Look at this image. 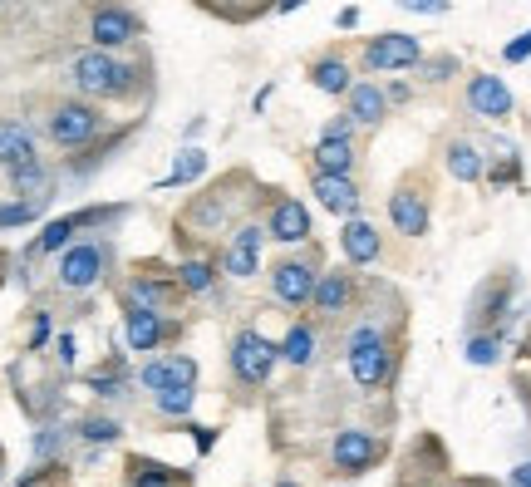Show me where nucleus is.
Returning a JSON list of instances; mask_svg holds the SVG:
<instances>
[{
  "label": "nucleus",
  "mask_w": 531,
  "mask_h": 487,
  "mask_svg": "<svg viewBox=\"0 0 531 487\" xmlns=\"http://www.w3.org/2000/svg\"><path fill=\"white\" fill-rule=\"evenodd\" d=\"M69 84L94 104H128L143 94V64L118 60V50L89 45V50L69 55Z\"/></svg>",
  "instance_id": "obj_1"
},
{
  "label": "nucleus",
  "mask_w": 531,
  "mask_h": 487,
  "mask_svg": "<svg viewBox=\"0 0 531 487\" xmlns=\"http://www.w3.org/2000/svg\"><path fill=\"white\" fill-rule=\"evenodd\" d=\"M104 109L94 104V99H55L50 104V114H45V133H50V143L55 148H89V143H99V133H104Z\"/></svg>",
  "instance_id": "obj_2"
},
{
  "label": "nucleus",
  "mask_w": 531,
  "mask_h": 487,
  "mask_svg": "<svg viewBox=\"0 0 531 487\" xmlns=\"http://www.w3.org/2000/svg\"><path fill=\"white\" fill-rule=\"evenodd\" d=\"M345 355H350V374L359 389H379L394 374V350L379 325H354L345 335Z\"/></svg>",
  "instance_id": "obj_3"
},
{
  "label": "nucleus",
  "mask_w": 531,
  "mask_h": 487,
  "mask_svg": "<svg viewBox=\"0 0 531 487\" xmlns=\"http://www.w3.org/2000/svg\"><path fill=\"white\" fill-rule=\"evenodd\" d=\"M227 360H232V374L236 384H246V389H261L276 365H281V345L276 340H266L261 330H251V325H241L232 335V350H227Z\"/></svg>",
  "instance_id": "obj_4"
},
{
  "label": "nucleus",
  "mask_w": 531,
  "mask_h": 487,
  "mask_svg": "<svg viewBox=\"0 0 531 487\" xmlns=\"http://www.w3.org/2000/svg\"><path fill=\"white\" fill-rule=\"evenodd\" d=\"M109 261H114V251L104 242H69L59 251V266H55V281L64 291H94L104 276H109Z\"/></svg>",
  "instance_id": "obj_5"
},
{
  "label": "nucleus",
  "mask_w": 531,
  "mask_h": 487,
  "mask_svg": "<svg viewBox=\"0 0 531 487\" xmlns=\"http://www.w3.org/2000/svg\"><path fill=\"white\" fill-rule=\"evenodd\" d=\"M138 35H143V20H138L128 5H114V0L94 5V15H89V40H94L99 50H128Z\"/></svg>",
  "instance_id": "obj_6"
},
{
  "label": "nucleus",
  "mask_w": 531,
  "mask_h": 487,
  "mask_svg": "<svg viewBox=\"0 0 531 487\" xmlns=\"http://www.w3.org/2000/svg\"><path fill=\"white\" fill-rule=\"evenodd\" d=\"M413 64H423V45L404 30H384L364 45V69H374V74H399Z\"/></svg>",
  "instance_id": "obj_7"
},
{
  "label": "nucleus",
  "mask_w": 531,
  "mask_h": 487,
  "mask_svg": "<svg viewBox=\"0 0 531 487\" xmlns=\"http://www.w3.org/2000/svg\"><path fill=\"white\" fill-rule=\"evenodd\" d=\"M379 458H384V443H379L369 428H340L335 443H330V463H335L340 473H350V478L379 468Z\"/></svg>",
  "instance_id": "obj_8"
},
{
  "label": "nucleus",
  "mask_w": 531,
  "mask_h": 487,
  "mask_svg": "<svg viewBox=\"0 0 531 487\" xmlns=\"http://www.w3.org/2000/svg\"><path fill=\"white\" fill-rule=\"evenodd\" d=\"M315 281H320V266L305 261V256H286V261L271 266V291H276V301L291 305V310H305V305H310Z\"/></svg>",
  "instance_id": "obj_9"
},
{
  "label": "nucleus",
  "mask_w": 531,
  "mask_h": 487,
  "mask_svg": "<svg viewBox=\"0 0 531 487\" xmlns=\"http://www.w3.org/2000/svg\"><path fill=\"white\" fill-rule=\"evenodd\" d=\"M114 217H123V207H84V212H69V217H55L40 237H35V246H30V256H50V251H64V246L74 242L84 227H99V222H114Z\"/></svg>",
  "instance_id": "obj_10"
},
{
  "label": "nucleus",
  "mask_w": 531,
  "mask_h": 487,
  "mask_svg": "<svg viewBox=\"0 0 531 487\" xmlns=\"http://www.w3.org/2000/svg\"><path fill=\"white\" fill-rule=\"evenodd\" d=\"M177 330L163 320V310H148V305H133L123 301V340L128 350L148 355V350H163V340H173Z\"/></svg>",
  "instance_id": "obj_11"
},
{
  "label": "nucleus",
  "mask_w": 531,
  "mask_h": 487,
  "mask_svg": "<svg viewBox=\"0 0 531 487\" xmlns=\"http://www.w3.org/2000/svg\"><path fill=\"white\" fill-rule=\"evenodd\" d=\"M261 246H266V227L261 222H241L232 232V242L222 251V271L232 281H251L261 271Z\"/></svg>",
  "instance_id": "obj_12"
},
{
  "label": "nucleus",
  "mask_w": 531,
  "mask_h": 487,
  "mask_svg": "<svg viewBox=\"0 0 531 487\" xmlns=\"http://www.w3.org/2000/svg\"><path fill=\"white\" fill-rule=\"evenodd\" d=\"M266 237H271V242H281V246L310 242V212H305V202H300V197H286V192H276V197H271Z\"/></svg>",
  "instance_id": "obj_13"
},
{
  "label": "nucleus",
  "mask_w": 531,
  "mask_h": 487,
  "mask_svg": "<svg viewBox=\"0 0 531 487\" xmlns=\"http://www.w3.org/2000/svg\"><path fill=\"white\" fill-rule=\"evenodd\" d=\"M354 301H359V281H354V271H345V266H335V271H320V281H315V296H310L315 315L335 320V315L354 310Z\"/></svg>",
  "instance_id": "obj_14"
},
{
  "label": "nucleus",
  "mask_w": 531,
  "mask_h": 487,
  "mask_svg": "<svg viewBox=\"0 0 531 487\" xmlns=\"http://www.w3.org/2000/svg\"><path fill=\"white\" fill-rule=\"evenodd\" d=\"M468 109L477 114V119L502 123V119H512L517 99H512V89H507L497 74H472L468 79Z\"/></svg>",
  "instance_id": "obj_15"
},
{
  "label": "nucleus",
  "mask_w": 531,
  "mask_h": 487,
  "mask_svg": "<svg viewBox=\"0 0 531 487\" xmlns=\"http://www.w3.org/2000/svg\"><path fill=\"white\" fill-rule=\"evenodd\" d=\"M310 192L325 212L335 217H359V187H354V173H310Z\"/></svg>",
  "instance_id": "obj_16"
},
{
  "label": "nucleus",
  "mask_w": 531,
  "mask_h": 487,
  "mask_svg": "<svg viewBox=\"0 0 531 487\" xmlns=\"http://www.w3.org/2000/svg\"><path fill=\"white\" fill-rule=\"evenodd\" d=\"M177 296H182V286H177V281L158 276V271H143V266H138V271L123 281V301L148 305V310H168Z\"/></svg>",
  "instance_id": "obj_17"
},
{
  "label": "nucleus",
  "mask_w": 531,
  "mask_h": 487,
  "mask_svg": "<svg viewBox=\"0 0 531 487\" xmlns=\"http://www.w3.org/2000/svg\"><path fill=\"white\" fill-rule=\"evenodd\" d=\"M389 222H394V232H404V237H423L428 232V197L418 192V187H394V197H389Z\"/></svg>",
  "instance_id": "obj_18"
},
{
  "label": "nucleus",
  "mask_w": 531,
  "mask_h": 487,
  "mask_svg": "<svg viewBox=\"0 0 531 487\" xmlns=\"http://www.w3.org/2000/svg\"><path fill=\"white\" fill-rule=\"evenodd\" d=\"M340 251H345L350 266H374L379 251H384V237H379V227H369L364 217H345V227H340Z\"/></svg>",
  "instance_id": "obj_19"
},
{
  "label": "nucleus",
  "mask_w": 531,
  "mask_h": 487,
  "mask_svg": "<svg viewBox=\"0 0 531 487\" xmlns=\"http://www.w3.org/2000/svg\"><path fill=\"white\" fill-rule=\"evenodd\" d=\"M5 178H10V192L15 197H25V202H50V168L40 163V158H30V163H20V168H5Z\"/></svg>",
  "instance_id": "obj_20"
},
{
  "label": "nucleus",
  "mask_w": 531,
  "mask_h": 487,
  "mask_svg": "<svg viewBox=\"0 0 531 487\" xmlns=\"http://www.w3.org/2000/svg\"><path fill=\"white\" fill-rule=\"evenodd\" d=\"M30 158H40L35 133L20 119H0V168H20V163H30Z\"/></svg>",
  "instance_id": "obj_21"
},
{
  "label": "nucleus",
  "mask_w": 531,
  "mask_h": 487,
  "mask_svg": "<svg viewBox=\"0 0 531 487\" xmlns=\"http://www.w3.org/2000/svg\"><path fill=\"white\" fill-rule=\"evenodd\" d=\"M345 99H350V109H345V114H350L359 128H379L384 114H389V94H384L379 84H354Z\"/></svg>",
  "instance_id": "obj_22"
},
{
  "label": "nucleus",
  "mask_w": 531,
  "mask_h": 487,
  "mask_svg": "<svg viewBox=\"0 0 531 487\" xmlns=\"http://www.w3.org/2000/svg\"><path fill=\"white\" fill-rule=\"evenodd\" d=\"M443 163H448V173H453L458 183H482V178H487V158H482V148L468 143V138H453L448 153H443Z\"/></svg>",
  "instance_id": "obj_23"
},
{
  "label": "nucleus",
  "mask_w": 531,
  "mask_h": 487,
  "mask_svg": "<svg viewBox=\"0 0 531 487\" xmlns=\"http://www.w3.org/2000/svg\"><path fill=\"white\" fill-rule=\"evenodd\" d=\"M310 84H315L320 94H330V99H345L354 89V74L340 55H320V60L310 64Z\"/></svg>",
  "instance_id": "obj_24"
},
{
  "label": "nucleus",
  "mask_w": 531,
  "mask_h": 487,
  "mask_svg": "<svg viewBox=\"0 0 531 487\" xmlns=\"http://www.w3.org/2000/svg\"><path fill=\"white\" fill-rule=\"evenodd\" d=\"M315 355H320V335H315V325H305V320H295L291 330H286V340H281V360L295 369L315 365Z\"/></svg>",
  "instance_id": "obj_25"
},
{
  "label": "nucleus",
  "mask_w": 531,
  "mask_h": 487,
  "mask_svg": "<svg viewBox=\"0 0 531 487\" xmlns=\"http://www.w3.org/2000/svg\"><path fill=\"white\" fill-rule=\"evenodd\" d=\"M354 138H320L315 143V153H310V163L320 168V173H354Z\"/></svg>",
  "instance_id": "obj_26"
},
{
  "label": "nucleus",
  "mask_w": 531,
  "mask_h": 487,
  "mask_svg": "<svg viewBox=\"0 0 531 487\" xmlns=\"http://www.w3.org/2000/svg\"><path fill=\"white\" fill-rule=\"evenodd\" d=\"M177 286H182V296H207V291L217 286V266H212L207 256H187V261L177 266Z\"/></svg>",
  "instance_id": "obj_27"
},
{
  "label": "nucleus",
  "mask_w": 531,
  "mask_h": 487,
  "mask_svg": "<svg viewBox=\"0 0 531 487\" xmlns=\"http://www.w3.org/2000/svg\"><path fill=\"white\" fill-rule=\"evenodd\" d=\"M148 399H153V409H158L163 419H187L192 404H197V384H168V389H158V394H148Z\"/></svg>",
  "instance_id": "obj_28"
},
{
  "label": "nucleus",
  "mask_w": 531,
  "mask_h": 487,
  "mask_svg": "<svg viewBox=\"0 0 531 487\" xmlns=\"http://www.w3.org/2000/svg\"><path fill=\"white\" fill-rule=\"evenodd\" d=\"M463 360L477 369H492L502 360V330H477L468 340V350H463Z\"/></svg>",
  "instance_id": "obj_29"
},
{
  "label": "nucleus",
  "mask_w": 531,
  "mask_h": 487,
  "mask_svg": "<svg viewBox=\"0 0 531 487\" xmlns=\"http://www.w3.org/2000/svg\"><path fill=\"white\" fill-rule=\"evenodd\" d=\"M202 173H207V153H202V148H182V153H177V163H173V173H168V178H163V183H158V187H182V183H197Z\"/></svg>",
  "instance_id": "obj_30"
},
{
  "label": "nucleus",
  "mask_w": 531,
  "mask_h": 487,
  "mask_svg": "<svg viewBox=\"0 0 531 487\" xmlns=\"http://www.w3.org/2000/svg\"><path fill=\"white\" fill-rule=\"evenodd\" d=\"M74 433H79L84 443H118V438H123V424H118L114 414H84V419L74 424Z\"/></svg>",
  "instance_id": "obj_31"
},
{
  "label": "nucleus",
  "mask_w": 531,
  "mask_h": 487,
  "mask_svg": "<svg viewBox=\"0 0 531 487\" xmlns=\"http://www.w3.org/2000/svg\"><path fill=\"white\" fill-rule=\"evenodd\" d=\"M128 483H133V487H168V483H173V473H168L163 463L133 458V463H128Z\"/></svg>",
  "instance_id": "obj_32"
},
{
  "label": "nucleus",
  "mask_w": 531,
  "mask_h": 487,
  "mask_svg": "<svg viewBox=\"0 0 531 487\" xmlns=\"http://www.w3.org/2000/svg\"><path fill=\"white\" fill-rule=\"evenodd\" d=\"M40 207H45V202H25V197H15V202L0 207V227H30V222L40 217Z\"/></svg>",
  "instance_id": "obj_33"
},
{
  "label": "nucleus",
  "mask_w": 531,
  "mask_h": 487,
  "mask_svg": "<svg viewBox=\"0 0 531 487\" xmlns=\"http://www.w3.org/2000/svg\"><path fill=\"white\" fill-rule=\"evenodd\" d=\"M64 438H69V428H55V424H45L40 433H35V458L40 463H50L59 448H64Z\"/></svg>",
  "instance_id": "obj_34"
},
{
  "label": "nucleus",
  "mask_w": 531,
  "mask_h": 487,
  "mask_svg": "<svg viewBox=\"0 0 531 487\" xmlns=\"http://www.w3.org/2000/svg\"><path fill=\"white\" fill-rule=\"evenodd\" d=\"M138 384H143L148 394H158V389H168V365H163V355H153V360H143V369H138Z\"/></svg>",
  "instance_id": "obj_35"
},
{
  "label": "nucleus",
  "mask_w": 531,
  "mask_h": 487,
  "mask_svg": "<svg viewBox=\"0 0 531 487\" xmlns=\"http://www.w3.org/2000/svg\"><path fill=\"white\" fill-rule=\"evenodd\" d=\"M168 365V384H197V360L192 355H163Z\"/></svg>",
  "instance_id": "obj_36"
},
{
  "label": "nucleus",
  "mask_w": 531,
  "mask_h": 487,
  "mask_svg": "<svg viewBox=\"0 0 531 487\" xmlns=\"http://www.w3.org/2000/svg\"><path fill=\"white\" fill-rule=\"evenodd\" d=\"M50 345V310H35V325H30V350H45Z\"/></svg>",
  "instance_id": "obj_37"
},
{
  "label": "nucleus",
  "mask_w": 531,
  "mask_h": 487,
  "mask_svg": "<svg viewBox=\"0 0 531 487\" xmlns=\"http://www.w3.org/2000/svg\"><path fill=\"white\" fill-rule=\"evenodd\" d=\"M453 69H458V60H448V55H443V60H423V79H428V84H443Z\"/></svg>",
  "instance_id": "obj_38"
},
{
  "label": "nucleus",
  "mask_w": 531,
  "mask_h": 487,
  "mask_svg": "<svg viewBox=\"0 0 531 487\" xmlns=\"http://www.w3.org/2000/svg\"><path fill=\"white\" fill-rule=\"evenodd\" d=\"M354 128H359V123H354L350 114H340V119H330L320 128V138H354Z\"/></svg>",
  "instance_id": "obj_39"
},
{
  "label": "nucleus",
  "mask_w": 531,
  "mask_h": 487,
  "mask_svg": "<svg viewBox=\"0 0 531 487\" xmlns=\"http://www.w3.org/2000/svg\"><path fill=\"white\" fill-rule=\"evenodd\" d=\"M502 60H507V64H522V60H531V30L522 35V40H512V45L502 50Z\"/></svg>",
  "instance_id": "obj_40"
},
{
  "label": "nucleus",
  "mask_w": 531,
  "mask_h": 487,
  "mask_svg": "<svg viewBox=\"0 0 531 487\" xmlns=\"http://www.w3.org/2000/svg\"><path fill=\"white\" fill-rule=\"evenodd\" d=\"M404 10H413V15H443L448 10V0H399Z\"/></svg>",
  "instance_id": "obj_41"
},
{
  "label": "nucleus",
  "mask_w": 531,
  "mask_h": 487,
  "mask_svg": "<svg viewBox=\"0 0 531 487\" xmlns=\"http://www.w3.org/2000/svg\"><path fill=\"white\" fill-rule=\"evenodd\" d=\"M55 355L59 365H74V335H55Z\"/></svg>",
  "instance_id": "obj_42"
},
{
  "label": "nucleus",
  "mask_w": 531,
  "mask_h": 487,
  "mask_svg": "<svg viewBox=\"0 0 531 487\" xmlns=\"http://www.w3.org/2000/svg\"><path fill=\"white\" fill-rule=\"evenodd\" d=\"M335 25H340V30H354V25H359V10H340V15H335Z\"/></svg>",
  "instance_id": "obj_43"
},
{
  "label": "nucleus",
  "mask_w": 531,
  "mask_h": 487,
  "mask_svg": "<svg viewBox=\"0 0 531 487\" xmlns=\"http://www.w3.org/2000/svg\"><path fill=\"white\" fill-rule=\"evenodd\" d=\"M512 487H531V463H522V468H512Z\"/></svg>",
  "instance_id": "obj_44"
},
{
  "label": "nucleus",
  "mask_w": 531,
  "mask_h": 487,
  "mask_svg": "<svg viewBox=\"0 0 531 487\" xmlns=\"http://www.w3.org/2000/svg\"><path fill=\"white\" fill-rule=\"evenodd\" d=\"M384 94H389V104H404V99H409V89H404V84H389Z\"/></svg>",
  "instance_id": "obj_45"
},
{
  "label": "nucleus",
  "mask_w": 531,
  "mask_h": 487,
  "mask_svg": "<svg viewBox=\"0 0 531 487\" xmlns=\"http://www.w3.org/2000/svg\"><path fill=\"white\" fill-rule=\"evenodd\" d=\"M300 5H305V0H276V10H281V15H286V10H300Z\"/></svg>",
  "instance_id": "obj_46"
},
{
  "label": "nucleus",
  "mask_w": 531,
  "mask_h": 487,
  "mask_svg": "<svg viewBox=\"0 0 531 487\" xmlns=\"http://www.w3.org/2000/svg\"><path fill=\"white\" fill-rule=\"evenodd\" d=\"M276 487H300V483H291V478H281V483H276Z\"/></svg>",
  "instance_id": "obj_47"
},
{
  "label": "nucleus",
  "mask_w": 531,
  "mask_h": 487,
  "mask_svg": "<svg viewBox=\"0 0 531 487\" xmlns=\"http://www.w3.org/2000/svg\"><path fill=\"white\" fill-rule=\"evenodd\" d=\"M453 487H482V483H453Z\"/></svg>",
  "instance_id": "obj_48"
},
{
  "label": "nucleus",
  "mask_w": 531,
  "mask_h": 487,
  "mask_svg": "<svg viewBox=\"0 0 531 487\" xmlns=\"http://www.w3.org/2000/svg\"><path fill=\"white\" fill-rule=\"evenodd\" d=\"M0 478H5V463H0Z\"/></svg>",
  "instance_id": "obj_49"
}]
</instances>
